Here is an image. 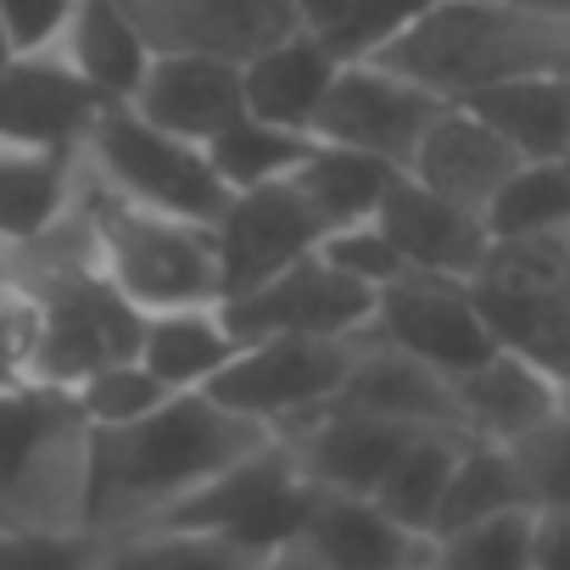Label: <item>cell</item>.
<instances>
[{"label": "cell", "mask_w": 570, "mask_h": 570, "mask_svg": "<svg viewBox=\"0 0 570 570\" xmlns=\"http://www.w3.org/2000/svg\"><path fill=\"white\" fill-rule=\"evenodd\" d=\"M364 342L392 347L442 381H459L498 353L470 285L436 279V274H403L397 285L375 292V314H370Z\"/></svg>", "instance_id": "obj_10"}, {"label": "cell", "mask_w": 570, "mask_h": 570, "mask_svg": "<svg viewBox=\"0 0 570 570\" xmlns=\"http://www.w3.org/2000/svg\"><path fill=\"white\" fill-rule=\"evenodd\" d=\"M90 442L73 392L23 386L0 397V537H96Z\"/></svg>", "instance_id": "obj_3"}, {"label": "cell", "mask_w": 570, "mask_h": 570, "mask_svg": "<svg viewBox=\"0 0 570 570\" xmlns=\"http://www.w3.org/2000/svg\"><path fill=\"white\" fill-rule=\"evenodd\" d=\"M448 101H436L420 85L386 73L381 62H342V73L331 79L325 107H320L308 135L320 146H342V151H364L375 163H392L403 174L420 135L431 129V118Z\"/></svg>", "instance_id": "obj_11"}, {"label": "cell", "mask_w": 570, "mask_h": 570, "mask_svg": "<svg viewBox=\"0 0 570 570\" xmlns=\"http://www.w3.org/2000/svg\"><path fill=\"white\" fill-rule=\"evenodd\" d=\"M503 453L514 464L525 509H570V414H553L548 425L509 442Z\"/></svg>", "instance_id": "obj_37"}, {"label": "cell", "mask_w": 570, "mask_h": 570, "mask_svg": "<svg viewBox=\"0 0 570 570\" xmlns=\"http://www.w3.org/2000/svg\"><path fill=\"white\" fill-rule=\"evenodd\" d=\"M101 101L46 51V57H12L0 68V140L79 151Z\"/></svg>", "instance_id": "obj_19"}, {"label": "cell", "mask_w": 570, "mask_h": 570, "mask_svg": "<svg viewBox=\"0 0 570 570\" xmlns=\"http://www.w3.org/2000/svg\"><path fill=\"white\" fill-rule=\"evenodd\" d=\"M514 509H525V492H520V481H514L509 453L492 448V442H464V448H459V464H453V481H448V498H442V509H436L431 542H436V537H453V531H464V525L514 514Z\"/></svg>", "instance_id": "obj_31"}, {"label": "cell", "mask_w": 570, "mask_h": 570, "mask_svg": "<svg viewBox=\"0 0 570 570\" xmlns=\"http://www.w3.org/2000/svg\"><path fill=\"white\" fill-rule=\"evenodd\" d=\"M12 263H18V252H7V246H0V279L12 274Z\"/></svg>", "instance_id": "obj_46"}, {"label": "cell", "mask_w": 570, "mask_h": 570, "mask_svg": "<svg viewBox=\"0 0 570 570\" xmlns=\"http://www.w3.org/2000/svg\"><path fill=\"white\" fill-rule=\"evenodd\" d=\"M73 403H79V414H85L90 431H124V425L157 414L168 403V392L151 381V370L140 358H124V364L96 370L90 381H79L73 386Z\"/></svg>", "instance_id": "obj_35"}, {"label": "cell", "mask_w": 570, "mask_h": 570, "mask_svg": "<svg viewBox=\"0 0 570 570\" xmlns=\"http://www.w3.org/2000/svg\"><path fill=\"white\" fill-rule=\"evenodd\" d=\"M464 442H470V436H459V431H414V436L403 442V453L392 459V470L381 475L375 503H381L397 525L431 537L436 509H442V498H448V481H453V464H459V448H464Z\"/></svg>", "instance_id": "obj_28"}, {"label": "cell", "mask_w": 570, "mask_h": 570, "mask_svg": "<svg viewBox=\"0 0 570 570\" xmlns=\"http://www.w3.org/2000/svg\"><path fill=\"white\" fill-rule=\"evenodd\" d=\"M375 229L397 246V257L409 263V274H436V279H459L470 285L481 257H487V224L442 196H431L425 185H414L409 174L392 179Z\"/></svg>", "instance_id": "obj_16"}, {"label": "cell", "mask_w": 570, "mask_h": 570, "mask_svg": "<svg viewBox=\"0 0 570 570\" xmlns=\"http://www.w3.org/2000/svg\"><path fill=\"white\" fill-rule=\"evenodd\" d=\"M308 146H314V135H292V129L240 118L207 146V163H213V174L229 196H246V190H263V185H285L303 168Z\"/></svg>", "instance_id": "obj_30"}, {"label": "cell", "mask_w": 570, "mask_h": 570, "mask_svg": "<svg viewBox=\"0 0 570 570\" xmlns=\"http://www.w3.org/2000/svg\"><path fill=\"white\" fill-rule=\"evenodd\" d=\"M392 179H397L392 163H375L364 151H342V146H320L314 140L303 168L285 185L303 196V207L314 213L320 235H336V229H353V224H375Z\"/></svg>", "instance_id": "obj_27"}, {"label": "cell", "mask_w": 570, "mask_h": 570, "mask_svg": "<svg viewBox=\"0 0 570 570\" xmlns=\"http://www.w3.org/2000/svg\"><path fill=\"white\" fill-rule=\"evenodd\" d=\"M73 18V0H0V35L12 57H46Z\"/></svg>", "instance_id": "obj_40"}, {"label": "cell", "mask_w": 570, "mask_h": 570, "mask_svg": "<svg viewBox=\"0 0 570 570\" xmlns=\"http://www.w3.org/2000/svg\"><path fill=\"white\" fill-rule=\"evenodd\" d=\"M79 185H85L79 151L0 140V246L23 252L46 240L79 207Z\"/></svg>", "instance_id": "obj_23"}, {"label": "cell", "mask_w": 570, "mask_h": 570, "mask_svg": "<svg viewBox=\"0 0 570 570\" xmlns=\"http://www.w3.org/2000/svg\"><path fill=\"white\" fill-rule=\"evenodd\" d=\"M453 107H470L520 163L570 157V79H514V85L481 90Z\"/></svg>", "instance_id": "obj_26"}, {"label": "cell", "mask_w": 570, "mask_h": 570, "mask_svg": "<svg viewBox=\"0 0 570 570\" xmlns=\"http://www.w3.org/2000/svg\"><path fill=\"white\" fill-rule=\"evenodd\" d=\"M481 224H487V240L570 229V168L564 163H520L503 179V190L487 202Z\"/></svg>", "instance_id": "obj_32"}, {"label": "cell", "mask_w": 570, "mask_h": 570, "mask_svg": "<svg viewBox=\"0 0 570 570\" xmlns=\"http://www.w3.org/2000/svg\"><path fill=\"white\" fill-rule=\"evenodd\" d=\"M229 336L246 342H358L375 314V292L308 252L303 263L279 268L274 279L218 303Z\"/></svg>", "instance_id": "obj_9"}, {"label": "cell", "mask_w": 570, "mask_h": 570, "mask_svg": "<svg viewBox=\"0 0 570 570\" xmlns=\"http://www.w3.org/2000/svg\"><path fill=\"white\" fill-rule=\"evenodd\" d=\"M12 279L29 285L40 308V386L73 392L96 370L140 353V314L96 274L79 207L46 240L18 252Z\"/></svg>", "instance_id": "obj_4"}, {"label": "cell", "mask_w": 570, "mask_h": 570, "mask_svg": "<svg viewBox=\"0 0 570 570\" xmlns=\"http://www.w3.org/2000/svg\"><path fill=\"white\" fill-rule=\"evenodd\" d=\"M40 386V308L23 279H0V397Z\"/></svg>", "instance_id": "obj_38"}, {"label": "cell", "mask_w": 570, "mask_h": 570, "mask_svg": "<svg viewBox=\"0 0 570 570\" xmlns=\"http://www.w3.org/2000/svg\"><path fill=\"white\" fill-rule=\"evenodd\" d=\"M268 431L235 420L213 397H168L157 414L96 431L90 442V531L124 537L146 531L163 514H174L190 492L218 481L229 464L257 453Z\"/></svg>", "instance_id": "obj_1"}, {"label": "cell", "mask_w": 570, "mask_h": 570, "mask_svg": "<svg viewBox=\"0 0 570 570\" xmlns=\"http://www.w3.org/2000/svg\"><path fill=\"white\" fill-rule=\"evenodd\" d=\"M320 257L336 263L342 274H353L358 285H370V292H386V285H397L409 274V263L397 257V246L375 229V224H353V229H336L320 240Z\"/></svg>", "instance_id": "obj_39"}, {"label": "cell", "mask_w": 570, "mask_h": 570, "mask_svg": "<svg viewBox=\"0 0 570 570\" xmlns=\"http://www.w3.org/2000/svg\"><path fill=\"white\" fill-rule=\"evenodd\" d=\"M520 168V157L470 112V107H442L436 118H431V129L420 135V146H414V157H409V179L414 185H425L431 196H442V202H453V207H464V213H487V202L503 190V179Z\"/></svg>", "instance_id": "obj_18"}, {"label": "cell", "mask_w": 570, "mask_h": 570, "mask_svg": "<svg viewBox=\"0 0 570 570\" xmlns=\"http://www.w3.org/2000/svg\"><path fill=\"white\" fill-rule=\"evenodd\" d=\"M559 414H570V386H559Z\"/></svg>", "instance_id": "obj_48"}, {"label": "cell", "mask_w": 570, "mask_h": 570, "mask_svg": "<svg viewBox=\"0 0 570 570\" xmlns=\"http://www.w3.org/2000/svg\"><path fill=\"white\" fill-rule=\"evenodd\" d=\"M331 409L370 414V420H386V425H403V431H459L453 381H442L425 364H414V358H403L392 347H375L364 336L353 347L347 381H342Z\"/></svg>", "instance_id": "obj_20"}, {"label": "cell", "mask_w": 570, "mask_h": 570, "mask_svg": "<svg viewBox=\"0 0 570 570\" xmlns=\"http://www.w3.org/2000/svg\"><path fill=\"white\" fill-rule=\"evenodd\" d=\"M12 62V46H7V35H0V68H7Z\"/></svg>", "instance_id": "obj_47"}, {"label": "cell", "mask_w": 570, "mask_h": 570, "mask_svg": "<svg viewBox=\"0 0 570 570\" xmlns=\"http://www.w3.org/2000/svg\"><path fill=\"white\" fill-rule=\"evenodd\" d=\"M314 498L320 492L308 487V475L292 464V453L268 436L257 453H246L218 481H207L202 492H190L157 525L213 537V542H224V548H235L246 559H274L285 548H297Z\"/></svg>", "instance_id": "obj_7"}, {"label": "cell", "mask_w": 570, "mask_h": 570, "mask_svg": "<svg viewBox=\"0 0 570 570\" xmlns=\"http://www.w3.org/2000/svg\"><path fill=\"white\" fill-rule=\"evenodd\" d=\"M51 57L101 101V107H129L151 51L135 35V23L112 7V0H73V18L62 29V40L51 46Z\"/></svg>", "instance_id": "obj_24"}, {"label": "cell", "mask_w": 570, "mask_h": 570, "mask_svg": "<svg viewBox=\"0 0 570 570\" xmlns=\"http://www.w3.org/2000/svg\"><path fill=\"white\" fill-rule=\"evenodd\" d=\"M320 224L303 207V196L292 185H263L246 196H229L224 213L213 218V246H218V285L224 303L252 292V285L274 279L279 268L303 263L308 252H320Z\"/></svg>", "instance_id": "obj_13"}, {"label": "cell", "mask_w": 570, "mask_h": 570, "mask_svg": "<svg viewBox=\"0 0 570 570\" xmlns=\"http://www.w3.org/2000/svg\"><path fill=\"white\" fill-rule=\"evenodd\" d=\"M431 570H531V509L436 537Z\"/></svg>", "instance_id": "obj_34"}, {"label": "cell", "mask_w": 570, "mask_h": 570, "mask_svg": "<svg viewBox=\"0 0 570 570\" xmlns=\"http://www.w3.org/2000/svg\"><path fill=\"white\" fill-rule=\"evenodd\" d=\"M342 7H347V0H285V12H292L303 29H314V35H320V29H325Z\"/></svg>", "instance_id": "obj_43"}, {"label": "cell", "mask_w": 570, "mask_h": 570, "mask_svg": "<svg viewBox=\"0 0 570 570\" xmlns=\"http://www.w3.org/2000/svg\"><path fill=\"white\" fill-rule=\"evenodd\" d=\"M235 353H240V342L229 336L224 308H179V314L140 320V353L135 358L151 370V381L168 397L207 392Z\"/></svg>", "instance_id": "obj_25"}, {"label": "cell", "mask_w": 570, "mask_h": 570, "mask_svg": "<svg viewBox=\"0 0 570 570\" xmlns=\"http://www.w3.org/2000/svg\"><path fill=\"white\" fill-rule=\"evenodd\" d=\"M79 163L107 196H118L129 207H146V213L185 218V224L213 229V218L229 202V190L218 185L202 146H185V140L151 129L129 107H101L96 112V124H90V135L79 146Z\"/></svg>", "instance_id": "obj_6"}, {"label": "cell", "mask_w": 570, "mask_h": 570, "mask_svg": "<svg viewBox=\"0 0 570 570\" xmlns=\"http://www.w3.org/2000/svg\"><path fill=\"white\" fill-rule=\"evenodd\" d=\"M414 431L403 425H386V420H370V414H347V409H325L303 425H292L285 436H274L292 464L308 475L314 492H331V498H375L381 475L392 470V459L403 453Z\"/></svg>", "instance_id": "obj_14"}, {"label": "cell", "mask_w": 570, "mask_h": 570, "mask_svg": "<svg viewBox=\"0 0 570 570\" xmlns=\"http://www.w3.org/2000/svg\"><path fill=\"white\" fill-rule=\"evenodd\" d=\"M263 559H246L213 537L174 531V525H146L124 537H101V553L90 570H257Z\"/></svg>", "instance_id": "obj_33"}, {"label": "cell", "mask_w": 570, "mask_h": 570, "mask_svg": "<svg viewBox=\"0 0 570 570\" xmlns=\"http://www.w3.org/2000/svg\"><path fill=\"white\" fill-rule=\"evenodd\" d=\"M470 285L514 303H570V229L487 240V257Z\"/></svg>", "instance_id": "obj_29"}, {"label": "cell", "mask_w": 570, "mask_h": 570, "mask_svg": "<svg viewBox=\"0 0 570 570\" xmlns=\"http://www.w3.org/2000/svg\"><path fill=\"white\" fill-rule=\"evenodd\" d=\"M453 409H459V431L470 442L509 448L559 414V381L548 370H537L531 358L498 347L487 364H475L470 375L453 381Z\"/></svg>", "instance_id": "obj_21"}, {"label": "cell", "mask_w": 570, "mask_h": 570, "mask_svg": "<svg viewBox=\"0 0 570 570\" xmlns=\"http://www.w3.org/2000/svg\"><path fill=\"white\" fill-rule=\"evenodd\" d=\"M101 537H0V570H90Z\"/></svg>", "instance_id": "obj_41"}, {"label": "cell", "mask_w": 570, "mask_h": 570, "mask_svg": "<svg viewBox=\"0 0 570 570\" xmlns=\"http://www.w3.org/2000/svg\"><path fill=\"white\" fill-rule=\"evenodd\" d=\"M336 73H342V62L331 57V46L314 29L285 35L268 51H257L252 62H240L246 118L274 124V129H292V135H308Z\"/></svg>", "instance_id": "obj_22"}, {"label": "cell", "mask_w": 570, "mask_h": 570, "mask_svg": "<svg viewBox=\"0 0 570 570\" xmlns=\"http://www.w3.org/2000/svg\"><path fill=\"white\" fill-rule=\"evenodd\" d=\"M564 168H570V157H564Z\"/></svg>", "instance_id": "obj_49"}, {"label": "cell", "mask_w": 570, "mask_h": 570, "mask_svg": "<svg viewBox=\"0 0 570 570\" xmlns=\"http://www.w3.org/2000/svg\"><path fill=\"white\" fill-rule=\"evenodd\" d=\"M525 7H537V12H553V18H570V0H525Z\"/></svg>", "instance_id": "obj_45"}, {"label": "cell", "mask_w": 570, "mask_h": 570, "mask_svg": "<svg viewBox=\"0 0 570 570\" xmlns=\"http://www.w3.org/2000/svg\"><path fill=\"white\" fill-rule=\"evenodd\" d=\"M353 347L358 342H246L202 397L268 436H285L336 403Z\"/></svg>", "instance_id": "obj_8"}, {"label": "cell", "mask_w": 570, "mask_h": 570, "mask_svg": "<svg viewBox=\"0 0 570 570\" xmlns=\"http://www.w3.org/2000/svg\"><path fill=\"white\" fill-rule=\"evenodd\" d=\"M112 7L135 23L151 57H213L235 68L303 29L285 0H112Z\"/></svg>", "instance_id": "obj_12"}, {"label": "cell", "mask_w": 570, "mask_h": 570, "mask_svg": "<svg viewBox=\"0 0 570 570\" xmlns=\"http://www.w3.org/2000/svg\"><path fill=\"white\" fill-rule=\"evenodd\" d=\"M436 0H347V7L320 29L336 62H370L381 57L409 23H420Z\"/></svg>", "instance_id": "obj_36"}, {"label": "cell", "mask_w": 570, "mask_h": 570, "mask_svg": "<svg viewBox=\"0 0 570 570\" xmlns=\"http://www.w3.org/2000/svg\"><path fill=\"white\" fill-rule=\"evenodd\" d=\"M257 570H314V564H308V559H303L297 548H285V553H274V559H263Z\"/></svg>", "instance_id": "obj_44"}, {"label": "cell", "mask_w": 570, "mask_h": 570, "mask_svg": "<svg viewBox=\"0 0 570 570\" xmlns=\"http://www.w3.org/2000/svg\"><path fill=\"white\" fill-rule=\"evenodd\" d=\"M297 553L314 570H431V537L397 525L375 498H331L320 492Z\"/></svg>", "instance_id": "obj_17"}, {"label": "cell", "mask_w": 570, "mask_h": 570, "mask_svg": "<svg viewBox=\"0 0 570 570\" xmlns=\"http://www.w3.org/2000/svg\"><path fill=\"white\" fill-rule=\"evenodd\" d=\"M129 112H140L151 129L207 151L229 124L246 118L240 68L235 62H213V57H151Z\"/></svg>", "instance_id": "obj_15"}, {"label": "cell", "mask_w": 570, "mask_h": 570, "mask_svg": "<svg viewBox=\"0 0 570 570\" xmlns=\"http://www.w3.org/2000/svg\"><path fill=\"white\" fill-rule=\"evenodd\" d=\"M531 570H570V509H531Z\"/></svg>", "instance_id": "obj_42"}, {"label": "cell", "mask_w": 570, "mask_h": 570, "mask_svg": "<svg viewBox=\"0 0 570 570\" xmlns=\"http://www.w3.org/2000/svg\"><path fill=\"white\" fill-rule=\"evenodd\" d=\"M370 62L436 101H470L514 79H570V18L525 0H436Z\"/></svg>", "instance_id": "obj_2"}, {"label": "cell", "mask_w": 570, "mask_h": 570, "mask_svg": "<svg viewBox=\"0 0 570 570\" xmlns=\"http://www.w3.org/2000/svg\"><path fill=\"white\" fill-rule=\"evenodd\" d=\"M79 224H85V246H90L96 274L140 320L224 303L218 246H213L207 224L129 207V202L107 196L90 174L79 185Z\"/></svg>", "instance_id": "obj_5"}]
</instances>
